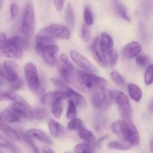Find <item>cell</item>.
<instances>
[{
  "mask_svg": "<svg viewBox=\"0 0 153 153\" xmlns=\"http://www.w3.org/2000/svg\"><path fill=\"white\" fill-rule=\"evenodd\" d=\"M70 55L72 61H73L78 67H79L83 70H85V72L94 73V72L97 71V69L94 67V64H93L86 57L82 55V54L79 53L77 51H70Z\"/></svg>",
  "mask_w": 153,
  "mask_h": 153,
  "instance_id": "obj_10",
  "label": "cell"
},
{
  "mask_svg": "<svg viewBox=\"0 0 153 153\" xmlns=\"http://www.w3.org/2000/svg\"><path fill=\"white\" fill-rule=\"evenodd\" d=\"M110 77L111 80L120 87H123L126 85V81L122 76L117 71H112L110 73Z\"/></svg>",
  "mask_w": 153,
  "mask_h": 153,
  "instance_id": "obj_35",
  "label": "cell"
},
{
  "mask_svg": "<svg viewBox=\"0 0 153 153\" xmlns=\"http://www.w3.org/2000/svg\"><path fill=\"white\" fill-rule=\"evenodd\" d=\"M10 87L9 88V92H13V91H17V90H19L22 87V82L21 80H18L17 82H14L13 84H10Z\"/></svg>",
  "mask_w": 153,
  "mask_h": 153,
  "instance_id": "obj_46",
  "label": "cell"
},
{
  "mask_svg": "<svg viewBox=\"0 0 153 153\" xmlns=\"http://www.w3.org/2000/svg\"><path fill=\"white\" fill-rule=\"evenodd\" d=\"M0 51L3 56L11 59H19L23 55V48L21 46L16 35L10 37L6 46Z\"/></svg>",
  "mask_w": 153,
  "mask_h": 153,
  "instance_id": "obj_6",
  "label": "cell"
},
{
  "mask_svg": "<svg viewBox=\"0 0 153 153\" xmlns=\"http://www.w3.org/2000/svg\"><path fill=\"white\" fill-rule=\"evenodd\" d=\"M75 87L84 93H91L100 88H105L108 82L102 77L88 72L78 71L74 75Z\"/></svg>",
  "mask_w": 153,
  "mask_h": 153,
  "instance_id": "obj_1",
  "label": "cell"
},
{
  "mask_svg": "<svg viewBox=\"0 0 153 153\" xmlns=\"http://www.w3.org/2000/svg\"><path fill=\"white\" fill-rule=\"evenodd\" d=\"M24 73L29 91L33 94L40 95L42 92L41 85L36 66L33 63H26L24 67Z\"/></svg>",
  "mask_w": 153,
  "mask_h": 153,
  "instance_id": "obj_5",
  "label": "cell"
},
{
  "mask_svg": "<svg viewBox=\"0 0 153 153\" xmlns=\"http://www.w3.org/2000/svg\"><path fill=\"white\" fill-rule=\"evenodd\" d=\"M21 97H18V96L13 95V94H11L10 92L7 91V92H1L0 94V100L1 101H5V100H10V101L15 102L19 101V100H21Z\"/></svg>",
  "mask_w": 153,
  "mask_h": 153,
  "instance_id": "obj_39",
  "label": "cell"
},
{
  "mask_svg": "<svg viewBox=\"0 0 153 153\" xmlns=\"http://www.w3.org/2000/svg\"><path fill=\"white\" fill-rule=\"evenodd\" d=\"M52 112L55 118L60 119L63 114L62 100H58L52 105Z\"/></svg>",
  "mask_w": 153,
  "mask_h": 153,
  "instance_id": "obj_33",
  "label": "cell"
},
{
  "mask_svg": "<svg viewBox=\"0 0 153 153\" xmlns=\"http://www.w3.org/2000/svg\"><path fill=\"white\" fill-rule=\"evenodd\" d=\"M71 96L68 92H64V91H50L47 94H44L41 98L40 102L45 105H52L53 103L58 100H64L67 99L70 100Z\"/></svg>",
  "mask_w": 153,
  "mask_h": 153,
  "instance_id": "obj_11",
  "label": "cell"
},
{
  "mask_svg": "<svg viewBox=\"0 0 153 153\" xmlns=\"http://www.w3.org/2000/svg\"><path fill=\"white\" fill-rule=\"evenodd\" d=\"M67 118L70 120L76 119L77 117V110H76V105L71 100H68V108L67 111Z\"/></svg>",
  "mask_w": 153,
  "mask_h": 153,
  "instance_id": "obj_32",
  "label": "cell"
},
{
  "mask_svg": "<svg viewBox=\"0 0 153 153\" xmlns=\"http://www.w3.org/2000/svg\"><path fill=\"white\" fill-rule=\"evenodd\" d=\"M55 7L56 8L57 11L60 12L63 10L66 0H52Z\"/></svg>",
  "mask_w": 153,
  "mask_h": 153,
  "instance_id": "obj_45",
  "label": "cell"
},
{
  "mask_svg": "<svg viewBox=\"0 0 153 153\" xmlns=\"http://www.w3.org/2000/svg\"><path fill=\"white\" fill-rule=\"evenodd\" d=\"M64 92H68L70 94V100H73L75 102V104L76 105V106H84L86 104V101H85V99L84 98V97L82 95H81L80 94H79L78 92H76V91H74L73 89H72L71 88L67 86L64 88Z\"/></svg>",
  "mask_w": 153,
  "mask_h": 153,
  "instance_id": "obj_24",
  "label": "cell"
},
{
  "mask_svg": "<svg viewBox=\"0 0 153 153\" xmlns=\"http://www.w3.org/2000/svg\"><path fill=\"white\" fill-rule=\"evenodd\" d=\"M42 153H55V151L52 149L49 146H43L42 149Z\"/></svg>",
  "mask_w": 153,
  "mask_h": 153,
  "instance_id": "obj_49",
  "label": "cell"
},
{
  "mask_svg": "<svg viewBox=\"0 0 153 153\" xmlns=\"http://www.w3.org/2000/svg\"><path fill=\"white\" fill-rule=\"evenodd\" d=\"M111 129L121 140L127 142V122L123 120H119L111 126ZM128 143V142H127Z\"/></svg>",
  "mask_w": 153,
  "mask_h": 153,
  "instance_id": "obj_15",
  "label": "cell"
},
{
  "mask_svg": "<svg viewBox=\"0 0 153 153\" xmlns=\"http://www.w3.org/2000/svg\"><path fill=\"white\" fill-rule=\"evenodd\" d=\"M142 46L137 41H131L127 43L123 49V55L127 59L136 58L140 55Z\"/></svg>",
  "mask_w": 153,
  "mask_h": 153,
  "instance_id": "obj_14",
  "label": "cell"
},
{
  "mask_svg": "<svg viewBox=\"0 0 153 153\" xmlns=\"http://www.w3.org/2000/svg\"><path fill=\"white\" fill-rule=\"evenodd\" d=\"M149 148H150L151 153H153V138L151 140V141H150V146H149Z\"/></svg>",
  "mask_w": 153,
  "mask_h": 153,
  "instance_id": "obj_50",
  "label": "cell"
},
{
  "mask_svg": "<svg viewBox=\"0 0 153 153\" xmlns=\"http://www.w3.org/2000/svg\"><path fill=\"white\" fill-rule=\"evenodd\" d=\"M91 51H92L93 57L97 62V64L101 67H107L108 64L106 55L104 53L100 45V37H97L94 38Z\"/></svg>",
  "mask_w": 153,
  "mask_h": 153,
  "instance_id": "obj_13",
  "label": "cell"
},
{
  "mask_svg": "<svg viewBox=\"0 0 153 153\" xmlns=\"http://www.w3.org/2000/svg\"><path fill=\"white\" fill-rule=\"evenodd\" d=\"M78 131H79V136L80 137V138L86 141L88 144L91 146V148L97 146V141L96 140L95 136L93 134L92 131L88 130L85 126H82Z\"/></svg>",
  "mask_w": 153,
  "mask_h": 153,
  "instance_id": "obj_22",
  "label": "cell"
},
{
  "mask_svg": "<svg viewBox=\"0 0 153 153\" xmlns=\"http://www.w3.org/2000/svg\"><path fill=\"white\" fill-rule=\"evenodd\" d=\"M110 90L100 88L91 94V102L93 105L99 109H105L108 108L113 101L111 96Z\"/></svg>",
  "mask_w": 153,
  "mask_h": 153,
  "instance_id": "obj_8",
  "label": "cell"
},
{
  "mask_svg": "<svg viewBox=\"0 0 153 153\" xmlns=\"http://www.w3.org/2000/svg\"><path fill=\"white\" fill-rule=\"evenodd\" d=\"M0 128H1V132L2 133L5 137H8V138L10 139V140L17 141V140H19L21 138H22L21 134H19L16 129L12 128L10 126L6 124V123H4V121L1 120V125H0Z\"/></svg>",
  "mask_w": 153,
  "mask_h": 153,
  "instance_id": "obj_19",
  "label": "cell"
},
{
  "mask_svg": "<svg viewBox=\"0 0 153 153\" xmlns=\"http://www.w3.org/2000/svg\"><path fill=\"white\" fill-rule=\"evenodd\" d=\"M0 146L6 149L10 150L12 153H20L19 149L14 144L10 143L6 137L3 135H0Z\"/></svg>",
  "mask_w": 153,
  "mask_h": 153,
  "instance_id": "obj_31",
  "label": "cell"
},
{
  "mask_svg": "<svg viewBox=\"0 0 153 153\" xmlns=\"http://www.w3.org/2000/svg\"><path fill=\"white\" fill-rule=\"evenodd\" d=\"M118 111L123 120L131 122L133 118V111L131 105L123 106V107H118Z\"/></svg>",
  "mask_w": 153,
  "mask_h": 153,
  "instance_id": "obj_29",
  "label": "cell"
},
{
  "mask_svg": "<svg viewBox=\"0 0 153 153\" xmlns=\"http://www.w3.org/2000/svg\"><path fill=\"white\" fill-rule=\"evenodd\" d=\"M83 126V122L81 119L76 118V119L73 120H70L68 125H67V129L69 131H76L78 130L79 131Z\"/></svg>",
  "mask_w": 153,
  "mask_h": 153,
  "instance_id": "obj_36",
  "label": "cell"
},
{
  "mask_svg": "<svg viewBox=\"0 0 153 153\" xmlns=\"http://www.w3.org/2000/svg\"><path fill=\"white\" fill-rule=\"evenodd\" d=\"M100 45L102 49L106 55L113 52L114 49V41L111 35L108 33L103 32L100 36Z\"/></svg>",
  "mask_w": 153,
  "mask_h": 153,
  "instance_id": "obj_18",
  "label": "cell"
},
{
  "mask_svg": "<svg viewBox=\"0 0 153 153\" xmlns=\"http://www.w3.org/2000/svg\"><path fill=\"white\" fill-rule=\"evenodd\" d=\"M92 148L88 143H79L75 146L73 152L75 153H87L91 152Z\"/></svg>",
  "mask_w": 153,
  "mask_h": 153,
  "instance_id": "obj_40",
  "label": "cell"
},
{
  "mask_svg": "<svg viewBox=\"0 0 153 153\" xmlns=\"http://www.w3.org/2000/svg\"><path fill=\"white\" fill-rule=\"evenodd\" d=\"M127 89H128V95L131 100L136 102L140 101L143 96V92L140 87L134 83H129L127 85Z\"/></svg>",
  "mask_w": 153,
  "mask_h": 153,
  "instance_id": "obj_23",
  "label": "cell"
},
{
  "mask_svg": "<svg viewBox=\"0 0 153 153\" xmlns=\"http://www.w3.org/2000/svg\"><path fill=\"white\" fill-rule=\"evenodd\" d=\"M84 20L85 24L88 25H92L94 24V16H93L91 8L88 6H86L84 9Z\"/></svg>",
  "mask_w": 153,
  "mask_h": 153,
  "instance_id": "obj_38",
  "label": "cell"
},
{
  "mask_svg": "<svg viewBox=\"0 0 153 153\" xmlns=\"http://www.w3.org/2000/svg\"><path fill=\"white\" fill-rule=\"evenodd\" d=\"M91 31L89 25L87 24H83L82 27V38L84 42H88L91 39Z\"/></svg>",
  "mask_w": 153,
  "mask_h": 153,
  "instance_id": "obj_41",
  "label": "cell"
},
{
  "mask_svg": "<svg viewBox=\"0 0 153 153\" xmlns=\"http://www.w3.org/2000/svg\"><path fill=\"white\" fill-rule=\"evenodd\" d=\"M20 134H21V137H22V140H23L24 142H25V143H26L28 146H29L30 149H31V150L33 151V152L40 153L38 149H37V147L36 146V145L34 144V143L33 142V140H31V137H30L29 135H28V134H26V132H24V133L21 132Z\"/></svg>",
  "mask_w": 153,
  "mask_h": 153,
  "instance_id": "obj_34",
  "label": "cell"
},
{
  "mask_svg": "<svg viewBox=\"0 0 153 153\" xmlns=\"http://www.w3.org/2000/svg\"><path fill=\"white\" fill-rule=\"evenodd\" d=\"M31 108L23 99L13 103L11 106V111H13L16 115L21 118L26 120H31Z\"/></svg>",
  "mask_w": 153,
  "mask_h": 153,
  "instance_id": "obj_12",
  "label": "cell"
},
{
  "mask_svg": "<svg viewBox=\"0 0 153 153\" xmlns=\"http://www.w3.org/2000/svg\"><path fill=\"white\" fill-rule=\"evenodd\" d=\"M70 37L71 33L68 27L61 24H52L40 30L35 38L48 43H54L55 40H69Z\"/></svg>",
  "mask_w": 153,
  "mask_h": 153,
  "instance_id": "obj_2",
  "label": "cell"
},
{
  "mask_svg": "<svg viewBox=\"0 0 153 153\" xmlns=\"http://www.w3.org/2000/svg\"><path fill=\"white\" fill-rule=\"evenodd\" d=\"M7 41H8V39H7V34L4 32L0 33V49H3L6 46Z\"/></svg>",
  "mask_w": 153,
  "mask_h": 153,
  "instance_id": "obj_47",
  "label": "cell"
},
{
  "mask_svg": "<svg viewBox=\"0 0 153 153\" xmlns=\"http://www.w3.org/2000/svg\"><path fill=\"white\" fill-rule=\"evenodd\" d=\"M87 153H92V152H91H91H87Z\"/></svg>",
  "mask_w": 153,
  "mask_h": 153,
  "instance_id": "obj_52",
  "label": "cell"
},
{
  "mask_svg": "<svg viewBox=\"0 0 153 153\" xmlns=\"http://www.w3.org/2000/svg\"><path fill=\"white\" fill-rule=\"evenodd\" d=\"M131 145L126 141H112L108 144V147L111 149H116V150L127 151L131 148Z\"/></svg>",
  "mask_w": 153,
  "mask_h": 153,
  "instance_id": "obj_28",
  "label": "cell"
},
{
  "mask_svg": "<svg viewBox=\"0 0 153 153\" xmlns=\"http://www.w3.org/2000/svg\"><path fill=\"white\" fill-rule=\"evenodd\" d=\"M149 58L145 55H140L135 58V63L139 67H143L146 66L149 63Z\"/></svg>",
  "mask_w": 153,
  "mask_h": 153,
  "instance_id": "obj_43",
  "label": "cell"
},
{
  "mask_svg": "<svg viewBox=\"0 0 153 153\" xmlns=\"http://www.w3.org/2000/svg\"><path fill=\"white\" fill-rule=\"evenodd\" d=\"M64 153H72V152H64Z\"/></svg>",
  "mask_w": 153,
  "mask_h": 153,
  "instance_id": "obj_51",
  "label": "cell"
},
{
  "mask_svg": "<svg viewBox=\"0 0 153 153\" xmlns=\"http://www.w3.org/2000/svg\"><path fill=\"white\" fill-rule=\"evenodd\" d=\"M1 79L13 84L19 80V67L13 60H5L1 67Z\"/></svg>",
  "mask_w": 153,
  "mask_h": 153,
  "instance_id": "obj_7",
  "label": "cell"
},
{
  "mask_svg": "<svg viewBox=\"0 0 153 153\" xmlns=\"http://www.w3.org/2000/svg\"><path fill=\"white\" fill-rule=\"evenodd\" d=\"M28 135H29L31 137L37 139L41 143H44L46 146H51L52 145V140H51L50 137H49L48 134H46L44 131H41L38 128H31L25 131Z\"/></svg>",
  "mask_w": 153,
  "mask_h": 153,
  "instance_id": "obj_17",
  "label": "cell"
},
{
  "mask_svg": "<svg viewBox=\"0 0 153 153\" xmlns=\"http://www.w3.org/2000/svg\"><path fill=\"white\" fill-rule=\"evenodd\" d=\"M34 50L43 58L47 65L55 67L58 64V60L56 58L58 47L55 43H44L38 40H35Z\"/></svg>",
  "mask_w": 153,
  "mask_h": 153,
  "instance_id": "obj_4",
  "label": "cell"
},
{
  "mask_svg": "<svg viewBox=\"0 0 153 153\" xmlns=\"http://www.w3.org/2000/svg\"><path fill=\"white\" fill-rule=\"evenodd\" d=\"M107 64L109 66H114L118 60V53L116 50H114L110 54L106 55Z\"/></svg>",
  "mask_w": 153,
  "mask_h": 153,
  "instance_id": "obj_42",
  "label": "cell"
},
{
  "mask_svg": "<svg viewBox=\"0 0 153 153\" xmlns=\"http://www.w3.org/2000/svg\"><path fill=\"white\" fill-rule=\"evenodd\" d=\"M35 30V14L34 8L31 1H28L25 4L22 14L21 19V31L28 40H31L33 37Z\"/></svg>",
  "mask_w": 153,
  "mask_h": 153,
  "instance_id": "obj_3",
  "label": "cell"
},
{
  "mask_svg": "<svg viewBox=\"0 0 153 153\" xmlns=\"http://www.w3.org/2000/svg\"><path fill=\"white\" fill-rule=\"evenodd\" d=\"M49 130L50 134L54 138H60L66 132L64 127L55 120H50L49 121Z\"/></svg>",
  "mask_w": 153,
  "mask_h": 153,
  "instance_id": "obj_20",
  "label": "cell"
},
{
  "mask_svg": "<svg viewBox=\"0 0 153 153\" xmlns=\"http://www.w3.org/2000/svg\"><path fill=\"white\" fill-rule=\"evenodd\" d=\"M144 83L146 85H151L153 83V64L148 66L145 71Z\"/></svg>",
  "mask_w": 153,
  "mask_h": 153,
  "instance_id": "obj_37",
  "label": "cell"
},
{
  "mask_svg": "<svg viewBox=\"0 0 153 153\" xmlns=\"http://www.w3.org/2000/svg\"><path fill=\"white\" fill-rule=\"evenodd\" d=\"M58 70L61 79L66 83H70L75 75L74 67L70 62L68 57L64 54H62L60 56V65Z\"/></svg>",
  "mask_w": 153,
  "mask_h": 153,
  "instance_id": "obj_9",
  "label": "cell"
},
{
  "mask_svg": "<svg viewBox=\"0 0 153 153\" xmlns=\"http://www.w3.org/2000/svg\"><path fill=\"white\" fill-rule=\"evenodd\" d=\"M112 100L116 104H117L118 107H123L130 105L129 99L128 96L126 95L123 91H111Z\"/></svg>",
  "mask_w": 153,
  "mask_h": 153,
  "instance_id": "obj_21",
  "label": "cell"
},
{
  "mask_svg": "<svg viewBox=\"0 0 153 153\" xmlns=\"http://www.w3.org/2000/svg\"><path fill=\"white\" fill-rule=\"evenodd\" d=\"M114 7L117 13L120 17H122L123 19L128 21V22H131V18H130L129 15H128V12H127L126 7L119 0H114Z\"/></svg>",
  "mask_w": 153,
  "mask_h": 153,
  "instance_id": "obj_25",
  "label": "cell"
},
{
  "mask_svg": "<svg viewBox=\"0 0 153 153\" xmlns=\"http://www.w3.org/2000/svg\"><path fill=\"white\" fill-rule=\"evenodd\" d=\"M48 116V111L44 108H35L31 111V120H43Z\"/></svg>",
  "mask_w": 153,
  "mask_h": 153,
  "instance_id": "obj_30",
  "label": "cell"
},
{
  "mask_svg": "<svg viewBox=\"0 0 153 153\" xmlns=\"http://www.w3.org/2000/svg\"><path fill=\"white\" fill-rule=\"evenodd\" d=\"M105 123H104V120H103L102 119H101L100 118V120H99L98 121H97V123H96L95 124V128L97 130H100L101 129V128H102V126H104Z\"/></svg>",
  "mask_w": 153,
  "mask_h": 153,
  "instance_id": "obj_48",
  "label": "cell"
},
{
  "mask_svg": "<svg viewBox=\"0 0 153 153\" xmlns=\"http://www.w3.org/2000/svg\"><path fill=\"white\" fill-rule=\"evenodd\" d=\"M127 122V142L131 146H138L140 141V134L132 122Z\"/></svg>",
  "mask_w": 153,
  "mask_h": 153,
  "instance_id": "obj_16",
  "label": "cell"
},
{
  "mask_svg": "<svg viewBox=\"0 0 153 153\" xmlns=\"http://www.w3.org/2000/svg\"><path fill=\"white\" fill-rule=\"evenodd\" d=\"M65 22L67 26L70 29H73L75 27V16L73 7L70 4H67L65 10Z\"/></svg>",
  "mask_w": 153,
  "mask_h": 153,
  "instance_id": "obj_27",
  "label": "cell"
},
{
  "mask_svg": "<svg viewBox=\"0 0 153 153\" xmlns=\"http://www.w3.org/2000/svg\"><path fill=\"white\" fill-rule=\"evenodd\" d=\"M18 13H19V7L16 3H12L10 5V19L12 20L16 19Z\"/></svg>",
  "mask_w": 153,
  "mask_h": 153,
  "instance_id": "obj_44",
  "label": "cell"
},
{
  "mask_svg": "<svg viewBox=\"0 0 153 153\" xmlns=\"http://www.w3.org/2000/svg\"><path fill=\"white\" fill-rule=\"evenodd\" d=\"M1 120L4 122L9 123H17L19 121V117L16 115L13 111L8 110V109H4L1 111Z\"/></svg>",
  "mask_w": 153,
  "mask_h": 153,
  "instance_id": "obj_26",
  "label": "cell"
}]
</instances>
